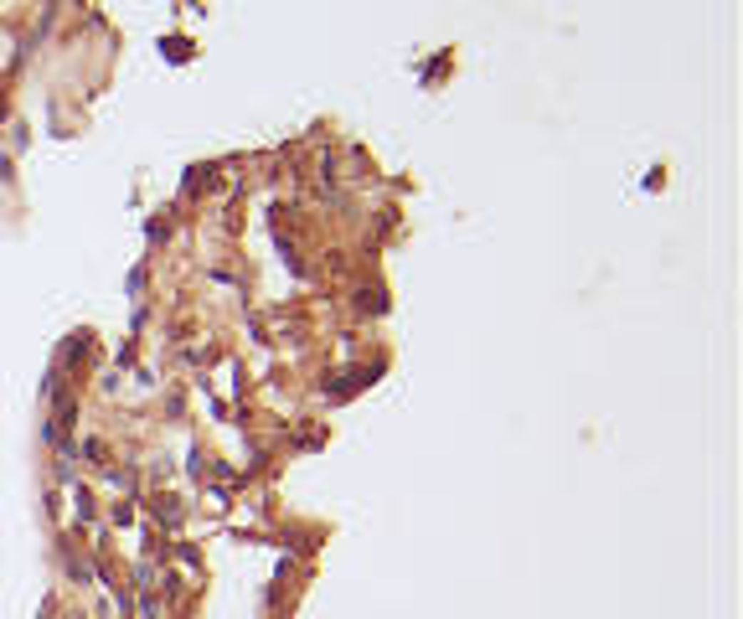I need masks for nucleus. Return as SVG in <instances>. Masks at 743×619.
I'll return each instance as SVG.
<instances>
[]
</instances>
